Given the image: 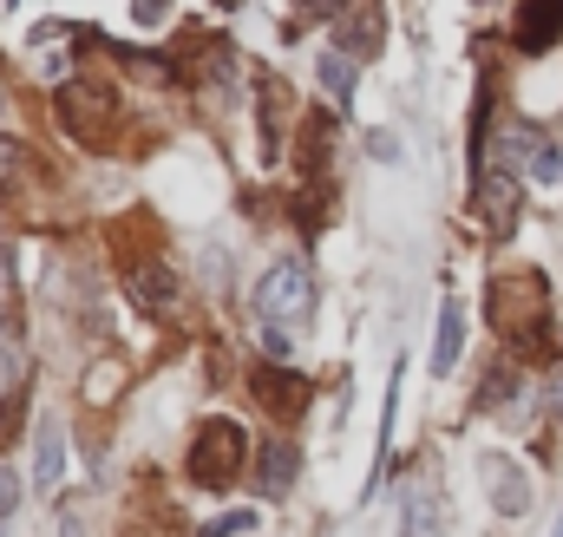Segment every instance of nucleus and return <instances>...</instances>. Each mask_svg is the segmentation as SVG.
Segmentation results:
<instances>
[{
	"label": "nucleus",
	"instance_id": "1",
	"mask_svg": "<svg viewBox=\"0 0 563 537\" xmlns=\"http://www.w3.org/2000/svg\"><path fill=\"white\" fill-rule=\"evenodd\" d=\"M243 465H250V432H243L236 419H203L197 439H190V452H184L190 485H203V492H230V485L243 479Z\"/></svg>",
	"mask_w": 563,
	"mask_h": 537
},
{
	"label": "nucleus",
	"instance_id": "2",
	"mask_svg": "<svg viewBox=\"0 0 563 537\" xmlns=\"http://www.w3.org/2000/svg\"><path fill=\"white\" fill-rule=\"evenodd\" d=\"M53 119H59V132L73 138V144L106 151V144H112V125H119V99H112V86H99V79H66V86L53 92Z\"/></svg>",
	"mask_w": 563,
	"mask_h": 537
},
{
	"label": "nucleus",
	"instance_id": "3",
	"mask_svg": "<svg viewBox=\"0 0 563 537\" xmlns=\"http://www.w3.org/2000/svg\"><path fill=\"white\" fill-rule=\"evenodd\" d=\"M492 321L511 348H531L544 335V275H505L492 282Z\"/></svg>",
	"mask_w": 563,
	"mask_h": 537
},
{
	"label": "nucleus",
	"instance_id": "4",
	"mask_svg": "<svg viewBox=\"0 0 563 537\" xmlns=\"http://www.w3.org/2000/svg\"><path fill=\"white\" fill-rule=\"evenodd\" d=\"M314 308V282H308V263H295V256H282L263 282H256V315L269 321V328H295L301 315Z\"/></svg>",
	"mask_w": 563,
	"mask_h": 537
},
{
	"label": "nucleus",
	"instance_id": "5",
	"mask_svg": "<svg viewBox=\"0 0 563 537\" xmlns=\"http://www.w3.org/2000/svg\"><path fill=\"white\" fill-rule=\"evenodd\" d=\"M478 479H485V498H492L498 518H525V512H531V479H525L518 459L485 452V459H478Z\"/></svg>",
	"mask_w": 563,
	"mask_h": 537
},
{
	"label": "nucleus",
	"instance_id": "6",
	"mask_svg": "<svg viewBox=\"0 0 563 537\" xmlns=\"http://www.w3.org/2000/svg\"><path fill=\"white\" fill-rule=\"evenodd\" d=\"M472 204H478V223L492 230V237H511L518 230V184H511V171H478V190H472Z\"/></svg>",
	"mask_w": 563,
	"mask_h": 537
},
{
	"label": "nucleus",
	"instance_id": "7",
	"mask_svg": "<svg viewBox=\"0 0 563 537\" xmlns=\"http://www.w3.org/2000/svg\"><path fill=\"white\" fill-rule=\"evenodd\" d=\"M125 295H132V308H144L151 321H170L177 315V275L164 263H139L125 275Z\"/></svg>",
	"mask_w": 563,
	"mask_h": 537
},
{
	"label": "nucleus",
	"instance_id": "8",
	"mask_svg": "<svg viewBox=\"0 0 563 537\" xmlns=\"http://www.w3.org/2000/svg\"><path fill=\"white\" fill-rule=\"evenodd\" d=\"M387 13H380V0H354L347 13H341V26H334V46L341 53H354V59H367V53H380V40H387V26H380Z\"/></svg>",
	"mask_w": 563,
	"mask_h": 537
},
{
	"label": "nucleus",
	"instance_id": "9",
	"mask_svg": "<svg viewBox=\"0 0 563 537\" xmlns=\"http://www.w3.org/2000/svg\"><path fill=\"white\" fill-rule=\"evenodd\" d=\"M511 40H518V53H551L563 40V0H525Z\"/></svg>",
	"mask_w": 563,
	"mask_h": 537
},
{
	"label": "nucleus",
	"instance_id": "10",
	"mask_svg": "<svg viewBox=\"0 0 563 537\" xmlns=\"http://www.w3.org/2000/svg\"><path fill=\"white\" fill-rule=\"evenodd\" d=\"M295 479H301L295 439H263V452H256V492H263V498H288Z\"/></svg>",
	"mask_w": 563,
	"mask_h": 537
},
{
	"label": "nucleus",
	"instance_id": "11",
	"mask_svg": "<svg viewBox=\"0 0 563 537\" xmlns=\"http://www.w3.org/2000/svg\"><path fill=\"white\" fill-rule=\"evenodd\" d=\"M250 387H256V401L269 406L276 419H295V413L308 406V381H301L295 368H282V361H269V368H256V381H250Z\"/></svg>",
	"mask_w": 563,
	"mask_h": 537
},
{
	"label": "nucleus",
	"instance_id": "12",
	"mask_svg": "<svg viewBox=\"0 0 563 537\" xmlns=\"http://www.w3.org/2000/svg\"><path fill=\"white\" fill-rule=\"evenodd\" d=\"M400 537H445V505L426 479H413L400 492Z\"/></svg>",
	"mask_w": 563,
	"mask_h": 537
},
{
	"label": "nucleus",
	"instance_id": "13",
	"mask_svg": "<svg viewBox=\"0 0 563 537\" xmlns=\"http://www.w3.org/2000/svg\"><path fill=\"white\" fill-rule=\"evenodd\" d=\"M66 479V432L59 419H40L33 426V492H59Z\"/></svg>",
	"mask_w": 563,
	"mask_h": 537
},
{
	"label": "nucleus",
	"instance_id": "14",
	"mask_svg": "<svg viewBox=\"0 0 563 537\" xmlns=\"http://www.w3.org/2000/svg\"><path fill=\"white\" fill-rule=\"evenodd\" d=\"M26 381V321L20 308L0 315V401H13V387Z\"/></svg>",
	"mask_w": 563,
	"mask_h": 537
},
{
	"label": "nucleus",
	"instance_id": "15",
	"mask_svg": "<svg viewBox=\"0 0 563 537\" xmlns=\"http://www.w3.org/2000/svg\"><path fill=\"white\" fill-rule=\"evenodd\" d=\"M459 348H465V302L445 295L439 302V335H432V374H452L459 368Z\"/></svg>",
	"mask_w": 563,
	"mask_h": 537
},
{
	"label": "nucleus",
	"instance_id": "16",
	"mask_svg": "<svg viewBox=\"0 0 563 537\" xmlns=\"http://www.w3.org/2000/svg\"><path fill=\"white\" fill-rule=\"evenodd\" d=\"M321 92L334 99V112H341V119L354 112V53H341V46H328V53H321Z\"/></svg>",
	"mask_w": 563,
	"mask_h": 537
},
{
	"label": "nucleus",
	"instance_id": "17",
	"mask_svg": "<svg viewBox=\"0 0 563 537\" xmlns=\"http://www.w3.org/2000/svg\"><path fill=\"white\" fill-rule=\"evenodd\" d=\"M256 106H263V151L276 157V144H282V112H288V86L263 79V86H256Z\"/></svg>",
	"mask_w": 563,
	"mask_h": 537
},
{
	"label": "nucleus",
	"instance_id": "18",
	"mask_svg": "<svg viewBox=\"0 0 563 537\" xmlns=\"http://www.w3.org/2000/svg\"><path fill=\"white\" fill-rule=\"evenodd\" d=\"M511 401H518V368H492L485 387H478V406L492 413V406H511Z\"/></svg>",
	"mask_w": 563,
	"mask_h": 537
},
{
	"label": "nucleus",
	"instance_id": "19",
	"mask_svg": "<svg viewBox=\"0 0 563 537\" xmlns=\"http://www.w3.org/2000/svg\"><path fill=\"white\" fill-rule=\"evenodd\" d=\"M538 151H544V138L525 132V125H511V132H505V144H498V157H505V164H531Z\"/></svg>",
	"mask_w": 563,
	"mask_h": 537
},
{
	"label": "nucleus",
	"instance_id": "20",
	"mask_svg": "<svg viewBox=\"0 0 563 537\" xmlns=\"http://www.w3.org/2000/svg\"><path fill=\"white\" fill-rule=\"evenodd\" d=\"M197 66H203V79H236V53L230 46H203Z\"/></svg>",
	"mask_w": 563,
	"mask_h": 537
},
{
	"label": "nucleus",
	"instance_id": "21",
	"mask_svg": "<svg viewBox=\"0 0 563 537\" xmlns=\"http://www.w3.org/2000/svg\"><path fill=\"white\" fill-rule=\"evenodd\" d=\"M525 171H531L538 184H563V151H558V144H544V151H538V157H531Z\"/></svg>",
	"mask_w": 563,
	"mask_h": 537
},
{
	"label": "nucleus",
	"instance_id": "22",
	"mask_svg": "<svg viewBox=\"0 0 563 537\" xmlns=\"http://www.w3.org/2000/svg\"><path fill=\"white\" fill-rule=\"evenodd\" d=\"M263 348H269V361L288 368V354H295V328H269V321H263Z\"/></svg>",
	"mask_w": 563,
	"mask_h": 537
},
{
	"label": "nucleus",
	"instance_id": "23",
	"mask_svg": "<svg viewBox=\"0 0 563 537\" xmlns=\"http://www.w3.org/2000/svg\"><path fill=\"white\" fill-rule=\"evenodd\" d=\"M20 171H26V144H20V138H0V184L20 177Z\"/></svg>",
	"mask_w": 563,
	"mask_h": 537
},
{
	"label": "nucleus",
	"instance_id": "24",
	"mask_svg": "<svg viewBox=\"0 0 563 537\" xmlns=\"http://www.w3.org/2000/svg\"><path fill=\"white\" fill-rule=\"evenodd\" d=\"M544 413H551V419H563V361L544 374Z\"/></svg>",
	"mask_w": 563,
	"mask_h": 537
},
{
	"label": "nucleus",
	"instance_id": "25",
	"mask_svg": "<svg viewBox=\"0 0 563 537\" xmlns=\"http://www.w3.org/2000/svg\"><path fill=\"white\" fill-rule=\"evenodd\" d=\"M112 387H119V361L92 368V401H112Z\"/></svg>",
	"mask_w": 563,
	"mask_h": 537
},
{
	"label": "nucleus",
	"instance_id": "26",
	"mask_svg": "<svg viewBox=\"0 0 563 537\" xmlns=\"http://www.w3.org/2000/svg\"><path fill=\"white\" fill-rule=\"evenodd\" d=\"M250 525H256V512H230V518H217L203 537H230V531H250Z\"/></svg>",
	"mask_w": 563,
	"mask_h": 537
},
{
	"label": "nucleus",
	"instance_id": "27",
	"mask_svg": "<svg viewBox=\"0 0 563 537\" xmlns=\"http://www.w3.org/2000/svg\"><path fill=\"white\" fill-rule=\"evenodd\" d=\"M13 505H20V479H13V472H0V525L13 518Z\"/></svg>",
	"mask_w": 563,
	"mask_h": 537
},
{
	"label": "nucleus",
	"instance_id": "28",
	"mask_svg": "<svg viewBox=\"0 0 563 537\" xmlns=\"http://www.w3.org/2000/svg\"><path fill=\"white\" fill-rule=\"evenodd\" d=\"M367 151H374V157H387V164H394V157H400V138H394V132H374V138H367Z\"/></svg>",
	"mask_w": 563,
	"mask_h": 537
},
{
	"label": "nucleus",
	"instance_id": "29",
	"mask_svg": "<svg viewBox=\"0 0 563 537\" xmlns=\"http://www.w3.org/2000/svg\"><path fill=\"white\" fill-rule=\"evenodd\" d=\"M59 537H86V525H79V512H66V518H59Z\"/></svg>",
	"mask_w": 563,
	"mask_h": 537
},
{
	"label": "nucleus",
	"instance_id": "30",
	"mask_svg": "<svg viewBox=\"0 0 563 537\" xmlns=\"http://www.w3.org/2000/svg\"><path fill=\"white\" fill-rule=\"evenodd\" d=\"M164 13V0H139V20H157Z\"/></svg>",
	"mask_w": 563,
	"mask_h": 537
},
{
	"label": "nucleus",
	"instance_id": "31",
	"mask_svg": "<svg viewBox=\"0 0 563 537\" xmlns=\"http://www.w3.org/2000/svg\"><path fill=\"white\" fill-rule=\"evenodd\" d=\"M301 7H308V13H328V7H341V0H301Z\"/></svg>",
	"mask_w": 563,
	"mask_h": 537
},
{
	"label": "nucleus",
	"instance_id": "32",
	"mask_svg": "<svg viewBox=\"0 0 563 537\" xmlns=\"http://www.w3.org/2000/svg\"><path fill=\"white\" fill-rule=\"evenodd\" d=\"M558 537H563V525H558Z\"/></svg>",
	"mask_w": 563,
	"mask_h": 537
}]
</instances>
